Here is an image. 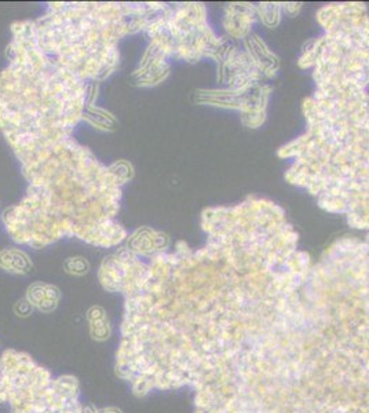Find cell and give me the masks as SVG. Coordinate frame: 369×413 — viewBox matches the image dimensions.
I'll return each instance as SVG.
<instances>
[{
    "mask_svg": "<svg viewBox=\"0 0 369 413\" xmlns=\"http://www.w3.org/2000/svg\"><path fill=\"white\" fill-rule=\"evenodd\" d=\"M131 249L141 252V253H147L152 249L159 247L157 246V237L153 236V230L150 232L149 229H140L137 230L133 237L131 243H128Z\"/></svg>",
    "mask_w": 369,
    "mask_h": 413,
    "instance_id": "3957f363",
    "label": "cell"
},
{
    "mask_svg": "<svg viewBox=\"0 0 369 413\" xmlns=\"http://www.w3.org/2000/svg\"><path fill=\"white\" fill-rule=\"evenodd\" d=\"M65 269L71 275H85V273L88 272V269H90V263L85 261V258H82V256L69 258L65 262Z\"/></svg>",
    "mask_w": 369,
    "mask_h": 413,
    "instance_id": "277c9868",
    "label": "cell"
},
{
    "mask_svg": "<svg viewBox=\"0 0 369 413\" xmlns=\"http://www.w3.org/2000/svg\"><path fill=\"white\" fill-rule=\"evenodd\" d=\"M109 172L111 175L114 176V181H121V182H126L128 181L131 176H133V168L131 164L126 163V162H117L114 163L111 168H109Z\"/></svg>",
    "mask_w": 369,
    "mask_h": 413,
    "instance_id": "5b68a950",
    "label": "cell"
},
{
    "mask_svg": "<svg viewBox=\"0 0 369 413\" xmlns=\"http://www.w3.org/2000/svg\"><path fill=\"white\" fill-rule=\"evenodd\" d=\"M58 299H59V292L56 287L46 285V284H35L29 287L28 302L46 313L56 309Z\"/></svg>",
    "mask_w": 369,
    "mask_h": 413,
    "instance_id": "6da1fadb",
    "label": "cell"
},
{
    "mask_svg": "<svg viewBox=\"0 0 369 413\" xmlns=\"http://www.w3.org/2000/svg\"><path fill=\"white\" fill-rule=\"evenodd\" d=\"M0 266L11 273H28L32 263L23 251L4 249L0 252Z\"/></svg>",
    "mask_w": 369,
    "mask_h": 413,
    "instance_id": "7a4b0ae2",
    "label": "cell"
}]
</instances>
